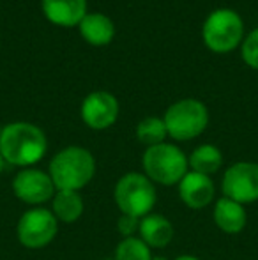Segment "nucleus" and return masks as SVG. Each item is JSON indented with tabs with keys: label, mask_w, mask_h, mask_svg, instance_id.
<instances>
[{
	"label": "nucleus",
	"mask_w": 258,
	"mask_h": 260,
	"mask_svg": "<svg viewBox=\"0 0 258 260\" xmlns=\"http://www.w3.org/2000/svg\"><path fill=\"white\" fill-rule=\"evenodd\" d=\"M45 18L59 27H75L87 14V0H41Z\"/></svg>",
	"instance_id": "nucleus-12"
},
{
	"label": "nucleus",
	"mask_w": 258,
	"mask_h": 260,
	"mask_svg": "<svg viewBox=\"0 0 258 260\" xmlns=\"http://www.w3.org/2000/svg\"><path fill=\"white\" fill-rule=\"evenodd\" d=\"M188 165L193 168V172H196V174H203V175L216 174L221 168V165H223V154H221V151L216 145H210V144L200 145V147H196L191 152Z\"/></svg>",
	"instance_id": "nucleus-17"
},
{
	"label": "nucleus",
	"mask_w": 258,
	"mask_h": 260,
	"mask_svg": "<svg viewBox=\"0 0 258 260\" xmlns=\"http://www.w3.org/2000/svg\"><path fill=\"white\" fill-rule=\"evenodd\" d=\"M96 161L87 149L71 145L53 156L50 163V177L55 188L78 191L94 177Z\"/></svg>",
	"instance_id": "nucleus-2"
},
{
	"label": "nucleus",
	"mask_w": 258,
	"mask_h": 260,
	"mask_svg": "<svg viewBox=\"0 0 258 260\" xmlns=\"http://www.w3.org/2000/svg\"><path fill=\"white\" fill-rule=\"evenodd\" d=\"M0 135H2V127H0Z\"/></svg>",
	"instance_id": "nucleus-25"
},
{
	"label": "nucleus",
	"mask_w": 258,
	"mask_h": 260,
	"mask_svg": "<svg viewBox=\"0 0 258 260\" xmlns=\"http://www.w3.org/2000/svg\"><path fill=\"white\" fill-rule=\"evenodd\" d=\"M223 193L227 199L239 204L258 200V165L249 161L235 163L223 175Z\"/></svg>",
	"instance_id": "nucleus-8"
},
{
	"label": "nucleus",
	"mask_w": 258,
	"mask_h": 260,
	"mask_svg": "<svg viewBox=\"0 0 258 260\" xmlns=\"http://www.w3.org/2000/svg\"><path fill=\"white\" fill-rule=\"evenodd\" d=\"M115 260H152L151 250L141 239L126 237L115 251Z\"/></svg>",
	"instance_id": "nucleus-19"
},
{
	"label": "nucleus",
	"mask_w": 258,
	"mask_h": 260,
	"mask_svg": "<svg viewBox=\"0 0 258 260\" xmlns=\"http://www.w3.org/2000/svg\"><path fill=\"white\" fill-rule=\"evenodd\" d=\"M214 182L209 175L188 172L179 182V195L182 202L191 209L207 207L214 199Z\"/></svg>",
	"instance_id": "nucleus-11"
},
{
	"label": "nucleus",
	"mask_w": 258,
	"mask_h": 260,
	"mask_svg": "<svg viewBox=\"0 0 258 260\" xmlns=\"http://www.w3.org/2000/svg\"><path fill=\"white\" fill-rule=\"evenodd\" d=\"M138 232L147 246L165 248L173 237V226L165 216L161 214H147L140 219Z\"/></svg>",
	"instance_id": "nucleus-14"
},
{
	"label": "nucleus",
	"mask_w": 258,
	"mask_h": 260,
	"mask_svg": "<svg viewBox=\"0 0 258 260\" xmlns=\"http://www.w3.org/2000/svg\"><path fill=\"white\" fill-rule=\"evenodd\" d=\"M175 260H200V258L193 257V255H180V257H177Z\"/></svg>",
	"instance_id": "nucleus-22"
},
{
	"label": "nucleus",
	"mask_w": 258,
	"mask_h": 260,
	"mask_svg": "<svg viewBox=\"0 0 258 260\" xmlns=\"http://www.w3.org/2000/svg\"><path fill=\"white\" fill-rule=\"evenodd\" d=\"M4 161H6V159H4L2 154H0V174H2V170H4Z\"/></svg>",
	"instance_id": "nucleus-23"
},
{
	"label": "nucleus",
	"mask_w": 258,
	"mask_h": 260,
	"mask_svg": "<svg viewBox=\"0 0 258 260\" xmlns=\"http://www.w3.org/2000/svg\"><path fill=\"white\" fill-rule=\"evenodd\" d=\"M138 226H140V218L122 214L121 219H119V230H121V234H124L126 237H131V234H133L134 230H138Z\"/></svg>",
	"instance_id": "nucleus-21"
},
{
	"label": "nucleus",
	"mask_w": 258,
	"mask_h": 260,
	"mask_svg": "<svg viewBox=\"0 0 258 260\" xmlns=\"http://www.w3.org/2000/svg\"><path fill=\"white\" fill-rule=\"evenodd\" d=\"M115 202L122 214L134 218L147 216L156 204V188L147 175L131 172L115 186Z\"/></svg>",
	"instance_id": "nucleus-6"
},
{
	"label": "nucleus",
	"mask_w": 258,
	"mask_h": 260,
	"mask_svg": "<svg viewBox=\"0 0 258 260\" xmlns=\"http://www.w3.org/2000/svg\"><path fill=\"white\" fill-rule=\"evenodd\" d=\"M152 260H166L165 257H156V258H152Z\"/></svg>",
	"instance_id": "nucleus-24"
},
{
	"label": "nucleus",
	"mask_w": 258,
	"mask_h": 260,
	"mask_svg": "<svg viewBox=\"0 0 258 260\" xmlns=\"http://www.w3.org/2000/svg\"><path fill=\"white\" fill-rule=\"evenodd\" d=\"M143 170L151 181L159 184L172 186L180 182L188 174V159L186 154L177 145L159 144L154 147H147L143 152Z\"/></svg>",
	"instance_id": "nucleus-4"
},
{
	"label": "nucleus",
	"mask_w": 258,
	"mask_h": 260,
	"mask_svg": "<svg viewBox=\"0 0 258 260\" xmlns=\"http://www.w3.org/2000/svg\"><path fill=\"white\" fill-rule=\"evenodd\" d=\"M119 117V101L106 90L90 92L82 103V119L92 129H106Z\"/></svg>",
	"instance_id": "nucleus-10"
},
{
	"label": "nucleus",
	"mask_w": 258,
	"mask_h": 260,
	"mask_svg": "<svg viewBox=\"0 0 258 260\" xmlns=\"http://www.w3.org/2000/svg\"><path fill=\"white\" fill-rule=\"evenodd\" d=\"M163 120H165L168 137H172L173 140L186 142L193 140L205 131L209 124V112L202 101L190 98V100H180L173 103L166 110Z\"/></svg>",
	"instance_id": "nucleus-5"
},
{
	"label": "nucleus",
	"mask_w": 258,
	"mask_h": 260,
	"mask_svg": "<svg viewBox=\"0 0 258 260\" xmlns=\"http://www.w3.org/2000/svg\"><path fill=\"white\" fill-rule=\"evenodd\" d=\"M242 60L258 71V28L249 32L248 38L242 41Z\"/></svg>",
	"instance_id": "nucleus-20"
},
{
	"label": "nucleus",
	"mask_w": 258,
	"mask_h": 260,
	"mask_svg": "<svg viewBox=\"0 0 258 260\" xmlns=\"http://www.w3.org/2000/svg\"><path fill=\"white\" fill-rule=\"evenodd\" d=\"M166 137H168V131H166L165 120L158 119V117H147V119L140 120L136 126V138L147 147L165 144Z\"/></svg>",
	"instance_id": "nucleus-18"
},
{
	"label": "nucleus",
	"mask_w": 258,
	"mask_h": 260,
	"mask_svg": "<svg viewBox=\"0 0 258 260\" xmlns=\"http://www.w3.org/2000/svg\"><path fill=\"white\" fill-rule=\"evenodd\" d=\"M205 46L214 53H228L244 39V21L234 9H216L207 16L202 27Z\"/></svg>",
	"instance_id": "nucleus-3"
},
{
	"label": "nucleus",
	"mask_w": 258,
	"mask_h": 260,
	"mask_svg": "<svg viewBox=\"0 0 258 260\" xmlns=\"http://www.w3.org/2000/svg\"><path fill=\"white\" fill-rule=\"evenodd\" d=\"M214 221L223 232L239 234L246 226V211L242 204L225 197L214 207Z\"/></svg>",
	"instance_id": "nucleus-15"
},
{
	"label": "nucleus",
	"mask_w": 258,
	"mask_h": 260,
	"mask_svg": "<svg viewBox=\"0 0 258 260\" xmlns=\"http://www.w3.org/2000/svg\"><path fill=\"white\" fill-rule=\"evenodd\" d=\"M57 236V218L46 209H30L18 221V239L25 248H45Z\"/></svg>",
	"instance_id": "nucleus-7"
},
{
	"label": "nucleus",
	"mask_w": 258,
	"mask_h": 260,
	"mask_svg": "<svg viewBox=\"0 0 258 260\" xmlns=\"http://www.w3.org/2000/svg\"><path fill=\"white\" fill-rule=\"evenodd\" d=\"M82 212H83V199L78 191L59 189V193L53 197V214L60 221L72 223L82 216Z\"/></svg>",
	"instance_id": "nucleus-16"
},
{
	"label": "nucleus",
	"mask_w": 258,
	"mask_h": 260,
	"mask_svg": "<svg viewBox=\"0 0 258 260\" xmlns=\"http://www.w3.org/2000/svg\"><path fill=\"white\" fill-rule=\"evenodd\" d=\"M45 131L30 122H13L2 127L0 154L11 165L28 167L34 165L46 152Z\"/></svg>",
	"instance_id": "nucleus-1"
},
{
	"label": "nucleus",
	"mask_w": 258,
	"mask_h": 260,
	"mask_svg": "<svg viewBox=\"0 0 258 260\" xmlns=\"http://www.w3.org/2000/svg\"><path fill=\"white\" fill-rule=\"evenodd\" d=\"M78 27L85 43L92 46H106L115 38V25L106 14L87 13Z\"/></svg>",
	"instance_id": "nucleus-13"
},
{
	"label": "nucleus",
	"mask_w": 258,
	"mask_h": 260,
	"mask_svg": "<svg viewBox=\"0 0 258 260\" xmlns=\"http://www.w3.org/2000/svg\"><path fill=\"white\" fill-rule=\"evenodd\" d=\"M13 191L21 202L38 206V204L52 199L53 191H55V184H53L50 174L34 170V168H25L14 177Z\"/></svg>",
	"instance_id": "nucleus-9"
}]
</instances>
